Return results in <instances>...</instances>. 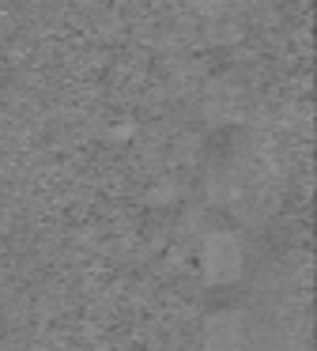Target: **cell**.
Returning <instances> with one entry per match:
<instances>
[{
    "mask_svg": "<svg viewBox=\"0 0 317 351\" xmlns=\"http://www.w3.org/2000/svg\"><path fill=\"white\" fill-rule=\"evenodd\" d=\"M242 265H246V253H242V242L231 230H211V234H204L200 245H196V268H200V276L208 283H215V287L238 280Z\"/></svg>",
    "mask_w": 317,
    "mask_h": 351,
    "instance_id": "obj_1",
    "label": "cell"
},
{
    "mask_svg": "<svg viewBox=\"0 0 317 351\" xmlns=\"http://www.w3.org/2000/svg\"><path fill=\"white\" fill-rule=\"evenodd\" d=\"M249 325L238 310H215L200 325V351H246Z\"/></svg>",
    "mask_w": 317,
    "mask_h": 351,
    "instance_id": "obj_2",
    "label": "cell"
}]
</instances>
